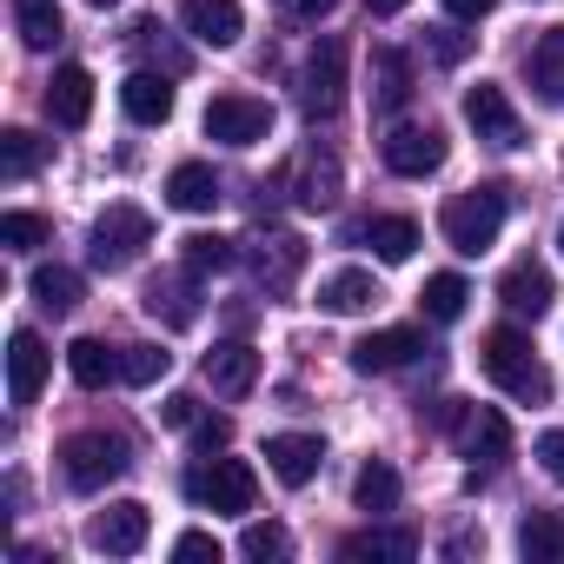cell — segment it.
<instances>
[{
  "instance_id": "1",
  "label": "cell",
  "mask_w": 564,
  "mask_h": 564,
  "mask_svg": "<svg viewBox=\"0 0 564 564\" xmlns=\"http://www.w3.org/2000/svg\"><path fill=\"white\" fill-rule=\"evenodd\" d=\"M478 366L498 392H511L518 405H544L551 399V372L538 366V346L518 333V326H491L485 346H478Z\"/></svg>"
},
{
  "instance_id": "2",
  "label": "cell",
  "mask_w": 564,
  "mask_h": 564,
  "mask_svg": "<svg viewBox=\"0 0 564 564\" xmlns=\"http://www.w3.org/2000/svg\"><path fill=\"white\" fill-rule=\"evenodd\" d=\"M505 213H511V193H505L498 180H485V186H471V193H452L445 213H438V226H445V239H452L465 259H478V252L498 246Z\"/></svg>"
},
{
  "instance_id": "3",
  "label": "cell",
  "mask_w": 564,
  "mask_h": 564,
  "mask_svg": "<svg viewBox=\"0 0 564 564\" xmlns=\"http://www.w3.org/2000/svg\"><path fill=\"white\" fill-rule=\"evenodd\" d=\"M127 465H133V452L120 432H74L61 445V471L74 491H107L113 478H127Z\"/></svg>"
},
{
  "instance_id": "4",
  "label": "cell",
  "mask_w": 564,
  "mask_h": 564,
  "mask_svg": "<svg viewBox=\"0 0 564 564\" xmlns=\"http://www.w3.org/2000/svg\"><path fill=\"white\" fill-rule=\"evenodd\" d=\"M186 498H193V505H206V511L246 518V511H252V498H259V478H252V465H246V458H206V465H193V471H186Z\"/></svg>"
},
{
  "instance_id": "5",
  "label": "cell",
  "mask_w": 564,
  "mask_h": 564,
  "mask_svg": "<svg viewBox=\"0 0 564 564\" xmlns=\"http://www.w3.org/2000/svg\"><path fill=\"white\" fill-rule=\"evenodd\" d=\"M339 100H346V41L319 34L313 54H306V67H300V113L306 120H333Z\"/></svg>"
},
{
  "instance_id": "6",
  "label": "cell",
  "mask_w": 564,
  "mask_h": 564,
  "mask_svg": "<svg viewBox=\"0 0 564 564\" xmlns=\"http://www.w3.org/2000/svg\"><path fill=\"white\" fill-rule=\"evenodd\" d=\"M147 246H153V219L120 199V206H107V213L94 219V246H87V252H94L100 272H120V265H133Z\"/></svg>"
},
{
  "instance_id": "7",
  "label": "cell",
  "mask_w": 564,
  "mask_h": 564,
  "mask_svg": "<svg viewBox=\"0 0 564 564\" xmlns=\"http://www.w3.org/2000/svg\"><path fill=\"white\" fill-rule=\"evenodd\" d=\"M206 140H219V147H259L265 133H272V107L265 100H252V94H219V100H206Z\"/></svg>"
},
{
  "instance_id": "8",
  "label": "cell",
  "mask_w": 564,
  "mask_h": 564,
  "mask_svg": "<svg viewBox=\"0 0 564 564\" xmlns=\"http://www.w3.org/2000/svg\"><path fill=\"white\" fill-rule=\"evenodd\" d=\"M465 120H471V133H478L485 147H498V153H518V147H524V120H518V107L505 100V87H491V80L465 87Z\"/></svg>"
},
{
  "instance_id": "9",
  "label": "cell",
  "mask_w": 564,
  "mask_h": 564,
  "mask_svg": "<svg viewBox=\"0 0 564 564\" xmlns=\"http://www.w3.org/2000/svg\"><path fill=\"white\" fill-rule=\"evenodd\" d=\"M452 419V432H458V452L471 458V465H505L511 458V425H505V412H491V405H452L445 412Z\"/></svg>"
},
{
  "instance_id": "10",
  "label": "cell",
  "mask_w": 564,
  "mask_h": 564,
  "mask_svg": "<svg viewBox=\"0 0 564 564\" xmlns=\"http://www.w3.org/2000/svg\"><path fill=\"white\" fill-rule=\"evenodd\" d=\"M140 306H147L166 333L199 326V272H193V265H180V272H153V279H147V293H140Z\"/></svg>"
},
{
  "instance_id": "11",
  "label": "cell",
  "mask_w": 564,
  "mask_h": 564,
  "mask_svg": "<svg viewBox=\"0 0 564 564\" xmlns=\"http://www.w3.org/2000/svg\"><path fill=\"white\" fill-rule=\"evenodd\" d=\"M147 531H153V511H147L140 498H120V505L94 511L87 544H94V551H107V557H133V551L147 544Z\"/></svg>"
},
{
  "instance_id": "12",
  "label": "cell",
  "mask_w": 564,
  "mask_h": 564,
  "mask_svg": "<svg viewBox=\"0 0 564 564\" xmlns=\"http://www.w3.org/2000/svg\"><path fill=\"white\" fill-rule=\"evenodd\" d=\"M300 272H306V239L300 232H265L252 246V279H259L265 293H293Z\"/></svg>"
},
{
  "instance_id": "13",
  "label": "cell",
  "mask_w": 564,
  "mask_h": 564,
  "mask_svg": "<svg viewBox=\"0 0 564 564\" xmlns=\"http://www.w3.org/2000/svg\"><path fill=\"white\" fill-rule=\"evenodd\" d=\"M386 166H392L399 180L438 173V166H445V133H438V127H392V133H386Z\"/></svg>"
},
{
  "instance_id": "14",
  "label": "cell",
  "mask_w": 564,
  "mask_h": 564,
  "mask_svg": "<svg viewBox=\"0 0 564 564\" xmlns=\"http://www.w3.org/2000/svg\"><path fill=\"white\" fill-rule=\"evenodd\" d=\"M339 193H346L339 153H326V147H306V153L293 160V199H300L306 213H326V206H339Z\"/></svg>"
},
{
  "instance_id": "15",
  "label": "cell",
  "mask_w": 564,
  "mask_h": 564,
  "mask_svg": "<svg viewBox=\"0 0 564 564\" xmlns=\"http://www.w3.org/2000/svg\"><path fill=\"white\" fill-rule=\"evenodd\" d=\"M498 300H505V313H518V319H544L551 300H557V286H551V272H544L538 259H518V265H505V279H498Z\"/></svg>"
},
{
  "instance_id": "16",
  "label": "cell",
  "mask_w": 564,
  "mask_h": 564,
  "mask_svg": "<svg viewBox=\"0 0 564 564\" xmlns=\"http://www.w3.org/2000/svg\"><path fill=\"white\" fill-rule=\"evenodd\" d=\"M180 28L199 47H232L246 34V14H239V0H180Z\"/></svg>"
},
{
  "instance_id": "17",
  "label": "cell",
  "mask_w": 564,
  "mask_h": 564,
  "mask_svg": "<svg viewBox=\"0 0 564 564\" xmlns=\"http://www.w3.org/2000/svg\"><path fill=\"white\" fill-rule=\"evenodd\" d=\"M47 366H54V359H47L41 333H28V326H21V333L8 339V399H14V405H34V399H41V386H47Z\"/></svg>"
},
{
  "instance_id": "18",
  "label": "cell",
  "mask_w": 564,
  "mask_h": 564,
  "mask_svg": "<svg viewBox=\"0 0 564 564\" xmlns=\"http://www.w3.org/2000/svg\"><path fill=\"white\" fill-rule=\"evenodd\" d=\"M265 465H272L279 485H313L319 465H326V445L306 438V432H279V438H265Z\"/></svg>"
},
{
  "instance_id": "19",
  "label": "cell",
  "mask_w": 564,
  "mask_h": 564,
  "mask_svg": "<svg viewBox=\"0 0 564 564\" xmlns=\"http://www.w3.org/2000/svg\"><path fill=\"white\" fill-rule=\"evenodd\" d=\"M206 386H213L219 399H246V392L259 386V352H252L246 339L213 346V352H206Z\"/></svg>"
},
{
  "instance_id": "20",
  "label": "cell",
  "mask_w": 564,
  "mask_h": 564,
  "mask_svg": "<svg viewBox=\"0 0 564 564\" xmlns=\"http://www.w3.org/2000/svg\"><path fill=\"white\" fill-rule=\"evenodd\" d=\"M47 120L67 127V133L94 120V74H87V67H61V74L47 80Z\"/></svg>"
},
{
  "instance_id": "21",
  "label": "cell",
  "mask_w": 564,
  "mask_h": 564,
  "mask_svg": "<svg viewBox=\"0 0 564 564\" xmlns=\"http://www.w3.org/2000/svg\"><path fill=\"white\" fill-rule=\"evenodd\" d=\"M425 352V339L412 333V326H386V333H366L359 346H352V366L359 372H399V366H412Z\"/></svg>"
},
{
  "instance_id": "22",
  "label": "cell",
  "mask_w": 564,
  "mask_h": 564,
  "mask_svg": "<svg viewBox=\"0 0 564 564\" xmlns=\"http://www.w3.org/2000/svg\"><path fill=\"white\" fill-rule=\"evenodd\" d=\"M120 107H127V120H133V127H166V120H173V80L140 67V74H127Z\"/></svg>"
},
{
  "instance_id": "23",
  "label": "cell",
  "mask_w": 564,
  "mask_h": 564,
  "mask_svg": "<svg viewBox=\"0 0 564 564\" xmlns=\"http://www.w3.org/2000/svg\"><path fill=\"white\" fill-rule=\"evenodd\" d=\"M372 306H379V286H372V272L346 265V272L319 279V313H333V319H352V313H372Z\"/></svg>"
},
{
  "instance_id": "24",
  "label": "cell",
  "mask_w": 564,
  "mask_h": 564,
  "mask_svg": "<svg viewBox=\"0 0 564 564\" xmlns=\"http://www.w3.org/2000/svg\"><path fill=\"white\" fill-rule=\"evenodd\" d=\"M166 206H180V213H213V206H219V173H213L206 160H180V166L166 173Z\"/></svg>"
},
{
  "instance_id": "25",
  "label": "cell",
  "mask_w": 564,
  "mask_h": 564,
  "mask_svg": "<svg viewBox=\"0 0 564 564\" xmlns=\"http://www.w3.org/2000/svg\"><path fill=\"white\" fill-rule=\"evenodd\" d=\"M412 100V61L399 47H372V113H399Z\"/></svg>"
},
{
  "instance_id": "26",
  "label": "cell",
  "mask_w": 564,
  "mask_h": 564,
  "mask_svg": "<svg viewBox=\"0 0 564 564\" xmlns=\"http://www.w3.org/2000/svg\"><path fill=\"white\" fill-rule=\"evenodd\" d=\"M352 239H366L386 265H405L412 252H419V219H405V213H386V219H366Z\"/></svg>"
},
{
  "instance_id": "27",
  "label": "cell",
  "mask_w": 564,
  "mask_h": 564,
  "mask_svg": "<svg viewBox=\"0 0 564 564\" xmlns=\"http://www.w3.org/2000/svg\"><path fill=\"white\" fill-rule=\"evenodd\" d=\"M28 293H34V306L41 313H54V319H67L74 306H80V272L74 265H34V279H28Z\"/></svg>"
},
{
  "instance_id": "28",
  "label": "cell",
  "mask_w": 564,
  "mask_h": 564,
  "mask_svg": "<svg viewBox=\"0 0 564 564\" xmlns=\"http://www.w3.org/2000/svg\"><path fill=\"white\" fill-rule=\"evenodd\" d=\"M531 87L544 107H564V28H544L531 47Z\"/></svg>"
},
{
  "instance_id": "29",
  "label": "cell",
  "mask_w": 564,
  "mask_h": 564,
  "mask_svg": "<svg viewBox=\"0 0 564 564\" xmlns=\"http://www.w3.org/2000/svg\"><path fill=\"white\" fill-rule=\"evenodd\" d=\"M14 28H21V47L47 54L67 34V14H61V0H14Z\"/></svg>"
},
{
  "instance_id": "30",
  "label": "cell",
  "mask_w": 564,
  "mask_h": 564,
  "mask_svg": "<svg viewBox=\"0 0 564 564\" xmlns=\"http://www.w3.org/2000/svg\"><path fill=\"white\" fill-rule=\"evenodd\" d=\"M67 372H74V386L100 392V386L120 379V352H107V339H74L67 346Z\"/></svg>"
},
{
  "instance_id": "31",
  "label": "cell",
  "mask_w": 564,
  "mask_h": 564,
  "mask_svg": "<svg viewBox=\"0 0 564 564\" xmlns=\"http://www.w3.org/2000/svg\"><path fill=\"white\" fill-rule=\"evenodd\" d=\"M518 551H524L531 564H564V518H557V511H531V518L518 524Z\"/></svg>"
},
{
  "instance_id": "32",
  "label": "cell",
  "mask_w": 564,
  "mask_h": 564,
  "mask_svg": "<svg viewBox=\"0 0 564 564\" xmlns=\"http://www.w3.org/2000/svg\"><path fill=\"white\" fill-rule=\"evenodd\" d=\"M352 505H359V511H392V505H399V471H392L386 458H366L359 478H352Z\"/></svg>"
},
{
  "instance_id": "33",
  "label": "cell",
  "mask_w": 564,
  "mask_h": 564,
  "mask_svg": "<svg viewBox=\"0 0 564 564\" xmlns=\"http://www.w3.org/2000/svg\"><path fill=\"white\" fill-rule=\"evenodd\" d=\"M465 300H471V286H465L458 272H432V279H425V293H419L425 319H438V326H452V319L465 313Z\"/></svg>"
},
{
  "instance_id": "34",
  "label": "cell",
  "mask_w": 564,
  "mask_h": 564,
  "mask_svg": "<svg viewBox=\"0 0 564 564\" xmlns=\"http://www.w3.org/2000/svg\"><path fill=\"white\" fill-rule=\"evenodd\" d=\"M41 160H47V140H41V133H28V127H8V133H0V173H8V180H28Z\"/></svg>"
},
{
  "instance_id": "35",
  "label": "cell",
  "mask_w": 564,
  "mask_h": 564,
  "mask_svg": "<svg viewBox=\"0 0 564 564\" xmlns=\"http://www.w3.org/2000/svg\"><path fill=\"white\" fill-rule=\"evenodd\" d=\"M339 557H352V564H366V557H419V538L412 531H359V538L339 544Z\"/></svg>"
},
{
  "instance_id": "36",
  "label": "cell",
  "mask_w": 564,
  "mask_h": 564,
  "mask_svg": "<svg viewBox=\"0 0 564 564\" xmlns=\"http://www.w3.org/2000/svg\"><path fill=\"white\" fill-rule=\"evenodd\" d=\"M180 265H193L199 279H206V272H226V265H232V239H219V232H186V239H180Z\"/></svg>"
},
{
  "instance_id": "37",
  "label": "cell",
  "mask_w": 564,
  "mask_h": 564,
  "mask_svg": "<svg viewBox=\"0 0 564 564\" xmlns=\"http://www.w3.org/2000/svg\"><path fill=\"white\" fill-rule=\"evenodd\" d=\"M239 557H252V564H279V557H293L286 524H246V531H239Z\"/></svg>"
},
{
  "instance_id": "38",
  "label": "cell",
  "mask_w": 564,
  "mask_h": 564,
  "mask_svg": "<svg viewBox=\"0 0 564 564\" xmlns=\"http://www.w3.org/2000/svg\"><path fill=\"white\" fill-rule=\"evenodd\" d=\"M47 239H54V226L41 213H8V219H0V246H8V252H41Z\"/></svg>"
},
{
  "instance_id": "39",
  "label": "cell",
  "mask_w": 564,
  "mask_h": 564,
  "mask_svg": "<svg viewBox=\"0 0 564 564\" xmlns=\"http://www.w3.org/2000/svg\"><path fill=\"white\" fill-rule=\"evenodd\" d=\"M166 366H173V352H160V346H127L120 352V379L127 386H160Z\"/></svg>"
},
{
  "instance_id": "40",
  "label": "cell",
  "mask_w": 564,
  "mask_h": 564,
  "mask_svg": "<svg viewBox=\"0 0 564 564\" xmlns=\"http://www.w3.org/2000/svg\"><path fill=\"white\" fill-rule=\"evenodd\" d=\"M133 47H140V54H160V61H166V74H180V67H186V54H180V47H166V28H160V21H140V28H133Z\"/></svg>"
},
{
  "instance_id": "41",
  "label": "cell",
  "mask_w": 564,
  "mask_h": 564,
  "mask_svg": "<svg viewBox=\"0 0 564 564\" xmlns=\"http://www.w3.org/2000/svg\"><path fill=\"white\" fill-rule=\"evenodd\" d=\"M173 557H186V564H219V538H213V531H180V538H173Z\"/></svg>"
},
{
  "instance_id": "42",
  "label": "cell",
  "mask_w": 564,
  "mask_h": 564,
  "mask_svg": "<svg viewBox=\"0 0 564 564\" xmlns=\"http://www.w3.org/2000/svg\"><path fill=\"white\" fill-rule=\"evenodd\" d=\"M432 54H438L445 67H458V61L471 54V34H458V28H432Z\"/></svg>"
},
{
  "instance_id": "43",
  "label": "cell",
  "mask_w": 564,
  "mask_h": 564,
  "mask_svg": "<svg viewBox=\"0 0 564 564\" xmlns=\"http://www.w3.org/2000/svg\"><path fill=\"white\" fill-rule=\"evenodd\" d=\"M538 465H544L551 485H564V432H544L538 438Z\"/></svg>"
},
{
  "instance_id": "44",
  "label": "cell",
  "mask_w": 564,
  "mask_h": 564,
  "mask_svg": "<svg viewBox=\"0 0 564 564\" xmlns=\"http://www.w3.org/2000/svg\"><path fill=\"white\" fill-rule=\"evenodd\" d=\"M186 432H193V452H213V445H226V438H232V425H226V419H193Z\"/></svg>"
},
{
  "instance_id": "45",
  "label": "cell",
  "mask_w": 564,
  "mask_h": 564,
  "mask_svg": "<svg viewBox=\"0 0 564 564\" xmlns=\"http://www.w3.org/2000/svg\"><path fill=\"white\" fill-rule=\"evenodd\" d=\"M160 419H166V425H193V419H199V399H193V392H173V399L160 405Z\"/></svg>"
},
{
  "instance_id": "46",
  "label": "cell",
  "mask_w": 564,
  "mask_h": 564,
  "mask_svg": "<svg viewBox=\"0 0 564 564\" xmlns=\"http://www.w3.org/2000/svg\"><path fill=\"white\" fill-rule=\"evenodd\" d=\"M333 8H339V0H286V14H293V21H326Z\"/></svg>"
},
{
  "instance_id": "47",
  "label": "cell",
  "mask_w": 564,
  "mask_h": 564,
  "mask_svg": "<svg viewBox=\"0 0 564 564\" xmlns=\"http://www.w3.org/2000/svg\"><path fill=\"white\" fill-rule=\"evenodd\" d=\"M445 14H452V21H485L491 0H445Z\"/></svg>"
},
{
  "instance_id": "48",
  "label": "cell",
  "mask_w": 564,
  "mask_h": 564,
  "mask_svg": "<svg viewBox=\"0 0 564 564\" xmlns=\"http://www.w3.org/2000/svg\"><path fill=\"white\" fill-rule=\"evenodd\" d=\"M366 8H372V14L386 21V14H399V8H405V0H366Z\"/></svg>"
},
{
  "instance_id": "49",
  "label": "cell",
  "mask_w": 564,
  "mask_h": 564,
  "mask_svg": "<svg viewBox=\"0 0 564 564\" xmlns=\"http://www.w3.org/2000/svg\"><path fill=\"white\" fill-rule=\"evenodd\" d=\"M87 8H120V0H87Z\"/></svg>"
},
{
  "instance_id": "50",
  "label": "cell",
  "mask_w": 564,
  "mask_h": 564,
  "mask_svg": "<svg viewBox=\"0 0 564 564\" xmlns=\"http://www.w3.org/2000/svg\"><path fill=\"white\" fill-rule=\"evenodd\" d=\"M557 252H564V226H557Z\"/></svg>"
}]
</instances>
